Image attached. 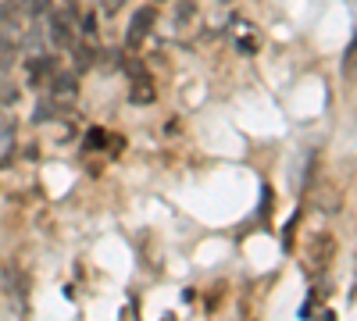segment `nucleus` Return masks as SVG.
Here are the masks:
<instances>
[{"instance_id": "1", "label": "nucleus", "mask_w": 357, "mask_h": 321, "mask_svg": "<svg viewBox=\"0 0 357 321\" xmlns=\"http://www.w3.org/2000/svg\"><path fill=\"white\" fill-rule=\"evenodd\" d=\"M333 253H336V243H333V236H314V240L307 243V265H311V272L329 268Z\"/></svg>"}, {"instance_id": "2", "label": "nucleus", "mask_w": 357, "mask_h": 321, "mask_svg": "<svg viewBox=\"0 0 357 321\" xmlns=\"http://www.w3.org/2000/svg\"><path fill=\"white\" fill-rule=\"evenodd\" d=\"M154 18H158V11H154V8H139V11L132 15V22H129V33H126L129 47H139V43L146 40V33L154 29Z\"/></svg>"}, {"instance_id": "3", "label": "nucleus", "mask_w": 357, "mask_h": 321, "mask_svg": "<svg viewBox=\"0 0 357 321\" xmlns=\"http://www.w3.org/2000/svg\"><path fill=\"white\" fill-rule=\"evenodd\" d=\"M50 40L57 47H72L75 33H72V11H54L50 15Z\"/></svg>"}, {"instance_id": "4", "label": "nucleus", "mask_w": 357, "mask_h": 321, "mask_svg": "<svg viewBox=\"0 0 357 321\" xmlns=\"http://www.w3.org/2000/svg\"><path fill=\"white\" fill-rule=\"evenodd\" d=\"M75 93H79L75 75H72V72H57V75H54V93H50V100H54V104H68V100H75Z\"/></svg>"}, {"instance_id": "5", "label": "nucleus", "mask_w": 357, "mask_h": 321, "mask_svg": "<svg viewBox=\"0 0 357 321\" xmlns=\"http://www.w3.org/2000/svg\"><path fill=\"white\" fill-rule=\"evenodd\" d=\"M0 282H4V293L11 297V304H25V293H29V282L18 268H4V275H0Z\"/></svg>"}, {"instance_id": "6", "label": "nucleus", "mask_w": 357, "mask_h": 321, "mask_svg": "<svg viewBox=\"0 0 357 321\" xmlns=\"http://www.w3.org/2000/svg\"><path fill=\"white\" fill-rule=\"evenodd\" d=\"M57 57H33V65H29V82L33 86H40L43 79H54L57 72Z\"/></svg>"}, {"instance_id": "7", "label": "nucleus", "mask_w": 357, "mask_h": 321, "mask_svg": "<svg viewBox=\"0 0 357 321\" xmlns=\"http://www.w3.org/2000/svg\"><path fill=\"white\" fill-rule=\"evenodd\" d=\"M129 100H132V104H139V107H146V104L154 100V82L146 79V75L132 79V86H129Z\"/></svg>"}, {"instance_id": "8", "label": "nucleus", "mask_w": 357, "mask_h": 321, "mask_svg": "<svg viewBox=\"0 0 357 321\" xmlns=\"http://www.w3.org/2000/svg\"><path fill=\"white\" fill-rule=\"evenodd\" d=\"M11 139H15V122L11 118H0V150H11Z\"/></svg>"}, {"instance_id": "9", "label": "nucleus", "mask_w": 357, "mask_h": 321, "mask_svg": "<svg viewBox=\"0 0 357 321\" xmlns=\"http://www.w3.org/2000/svg\"><path fill=\"white\" fill-rule=\"evenodd\" d=\"M18 100V86L4 75V79H0V104H15Z\"/></svg>"}, {"instance_id": "10", "label": "nucleus", "mask_w": 357, "mask_h": 321, "mask_svg": "<svg viewBox=\"0 0 357 321\" xmlns=\"http://www.w3.org/2000/svg\"><path fill=\"white\" fill-rule=\"evenodd\" d=\"M25 8H29V15H33V18H40L43 11H50V0H29Z\"/></svg>"}, {"instance_id": "11", "label": "nucleus", "mask_w": 357, "mask_h": 321, "mask_svg": "<svg viewBox=\"0 0 357 321\" xmlns=\"http://www.w3.org/2000/svg\"><path fill=\"white\" fill-rule=\"evenodd\" d=\"M193 11H197V8L190 4V0H186V4H178V22H190V18H193Z\"/></svg>"}, {"instance_id": "12", "label": "nucleus", "mask_w": 357, "mask_h": 321, "mask_svg": "<svg viewBox=\"0 0 357 321\" xmlns=\"http://www.w3.org/2000/svg\"><path fill=\"white\" fill-rule=\"evenodd\" d=\"M118 8H122V0H104V11H107V15L118 11Z\"/></svg>"}]
</instances>
